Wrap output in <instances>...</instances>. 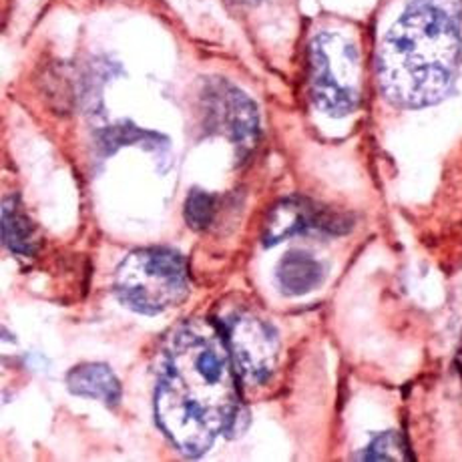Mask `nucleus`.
I'll return each mask as SVG.
<instances>
[{"label":"nucleus","instance_id":"1","mask_svg":"<svg viewBox=\"0 0 462 462\" xmlns=\"http://www.w3.org/2000/svg\"><path fill=\"white\" fill-rule=\"evenodd\" d=\"M239 414L237 370L224 330L191 319L167 337L155 386V420L185 457H201Z\"/></svg>","mask_w":462,"mask_h":462},{"label":"nucleus","instance_id":"2","mask_svg":"<svg viewBox=\"0 0 462 462\" xmlns=\"http://www.w3.org/2000/svg\"><path fill=\"white\" fill-rule=\"evenodd\" d=\"M462 63V0H414L382 39L380 93L402 109L442 101Z\"/></svg>","mask_w":462,"mask_h":462},{"label":"nucleus","instance_id":"3","mask_svg":"<svg viewBox=\"0 0 462 462\" xmlns=\"http://www.w3.org/2000/svg\"><path fill=\"white\" fill-rule=\"evenodd\" d=\"M115 294L125 308L157 316L180 306L189 294L188 263L169 247H145L129 254L115 273Z\"/></svg>","mask_w":462,"mask_h":462},{"label":"nucleus","instance_id":"4","mask_svg":"<svg viewBox=\"0 0 462 462\" xmlns=\"http://www.w3.org/2000/svg\"><path fill=\"white\" fill-rule=\"evenodd\" d=\"M310 97L328 117H346L360 103V52L344 32H318L308 49Z\"/></svg>","mask_w":462,"mask_h":462},{"label":"nucleus","instance_id":"5","mask_svg":"<svg viewBox=\"0 0 462 462\" xmlns=\"http://www.w3.org/2000/svg\"><path fill=\"white\" fill-rule=\"evenodd\" d=\"M221 330L237 376L252 384H262L268 380L278 360V337L272 326L252 314L236 312L226 319Z\"/></svg>","mask_w":462,"mask_h":462},{"label":"nucleus","instance_id":"6","mask_svg":"<svg viewBox=\"0 0 462 462\" xmlns=\"http://www.w3.org/2000/svg\"><path fill=\"white\" fill-rule=\"evenodd\" d=\"M203 103L208 127L224 133L242 157L250 153L260 135V117L250 97L226 81H213L206 85Z\"/></svg>","mask_w":462,"mask_h":462},{"label":"nucleus","instance_id":"7","mask_svg":"<svg viewBox=\"0 0 462 462\" xmlns=\"http://www.w3.org/2000/svg\"><path fill=\"white\" fill-rule=\"evenodd\" d=\"M348 227L344 221L326 209H318L310 199L288 198L273 206L263 226V245H278L283 239H290L310 229L344 231Z\"/></svg>","mask_w":462,"mask_h":462},{"label":"nucleus","instance_id":"8","mask_svg":"<svg viewBox=\"0 0 462 462\" xmlns=\"http://www.w3.org/2000/svg\"><path fill=\"white\" fill-rule=\"evenodd\" d=\"M69 393L81 398L101 400L105 406L115 408L121 402V382L106 364H79L67 376Z\"/></svg>","mask_w":462,"mask_h":462},{"label":"nucleus","instance_id":"9","mask_svg":"<svg viewBox=\"0 0 462 462\" xmlns=\"http://www.w3.org/2000/svg\"><path fill=\"white\" fill-rule=\"evenodd\" d=\"M322 278V265L306 252H290L278 265V283L288 296L308 294L319 286Z\"/></svg>","mask_w":462,"mask_h":462},{"label":"nucleus","instance_id":"10","mask_svg":"<svg viewBox=\"0 0 462 462\" xmlns=\"http://www.w3.org/2000/svg\"><path fill=\"white\" fill-rule=\"evenodd\" d=\"M3 239L8 250L21 255H32L37 247L34 227L16 195H11L3 203Z\"/></svg>","mask_w":462,"mask_h":462},{"label":"nucleus","instance_id":"11","mask_svg":"<svg viewBox=\"0 0 462 462\" xmlns=\"http://www.w3.org/2000/svg\"><path fill=\"white\" fill-rule=\"evenodd\" d=\"M216 198L203 189H193L185 201V221L193 229H206L216 217Z\"/></svg>","mask_w":462,"mask_h":462},{"label":"nucleus","instance_id":"12","mask_svg":"<svg viewBox=\"0 0 462 462\" xmlns=\"http://www.w3.org/2000/svg\"><path fill=\"white\" fill-rule=\"evenodd\" d=\"M364 460H408V448L400 432H384L370 442V447L362 455Z\"/></svg>","mask_w":462,"mask_h":462}]
</instances>
